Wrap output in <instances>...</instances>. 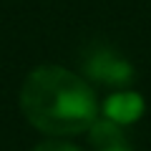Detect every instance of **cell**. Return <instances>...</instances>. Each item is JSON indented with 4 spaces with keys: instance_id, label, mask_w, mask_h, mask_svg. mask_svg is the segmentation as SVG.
I'll list each match as a JSON object with an SVG mask.
<instances>
[{
    "instance_id": "1",
    "label": "cell",
    "mask_w": 151,
    "mask_h": 151,
    "mask_svg": "<svg viewBox=\"0 0 151 151\" xmlns=\"http://www.w3.org/2000/svg\"><path fill=\"white\" fill-rule=\"evenodd\" d=\"M20 111L38 131L50 136L86 134L98 119L91 86L60 65H38L20 88Z\"/></svg>"
},
{
    "instance_id": "2",
    "label": "cell",
    "mask_w": 151,
    "mask_h": 151,
    "mask_svg": "<svg viewBox=\"0 0 151 151\" xmlns=\"http://www.w3.org/2000/svg\"><path fill=\"white\" fill-rule=\"evenodd\" d=\"M83 65H86L88 78L108 83V86H129L134 81V65L111 48L91 50Z\"/></svg>"
},
{
    "instance_id": "3",
    "label": "cell",
    "mask_w": 151,
    "mask_h": 151,
    "mask_svg": "<svg viewBox=\"0 0 151 151\" xmlns=\"http://www.w3.org/2000/svg\"><path fill=\"white\" fill-rule=\"evenodd\" d=\"M144 98H141V93L136 91H116L111 93V96L106 98V103H103V116L111 121H116V124L126 126V124H134V121H139L141 116H144Z\"/></svg>"
},
{
    "instance_id": "4",
    "label": "cell",
    "mask_w": 151,
    "mask_h": 151,
    "mask_svg": "<svg viewBox=\"0 0 151 151\" xmlns=\"http://www.w3.org/2000/svg\"><path fill=\"white\" fill-rule=\"evenodd\" d=\"M88 136H91V144L96 146V149H106V146H111V144L126 141L124 139V131H121V124L106 119V116L93 121V126L88 129Z\"/></svg>"
},
{
    "instance_id": "5",
    "label": "cell",
    "mask_w": 151,
    "mask_h": 151,
    "mask_svg": "<svg viewBox=\"0 0 151 151\" xmlns=\"http://www.w3.org/2000/svg\"><path fill=\"white\" fill-rule=\"evenodd\" d=\"M33 151H81V149H76L73 144H65V141H43Z\"/></svg>"
},
{
    "instance_id": "6",
    "label": "cell",
    "mask_w": 151,
    "mask_h": 151,
    "mask_svg": "<svg viewBox=\"0 0 151 151\" xmlns=\"http://www.w3.org/2000/svg\"><path fill=\"white\" fill-rule=\"evenodd\" d=\"M98 151H131V146L126 144V141H119V144H111V146H106V149H98Z\"/></svg>"
}]
</instances>
